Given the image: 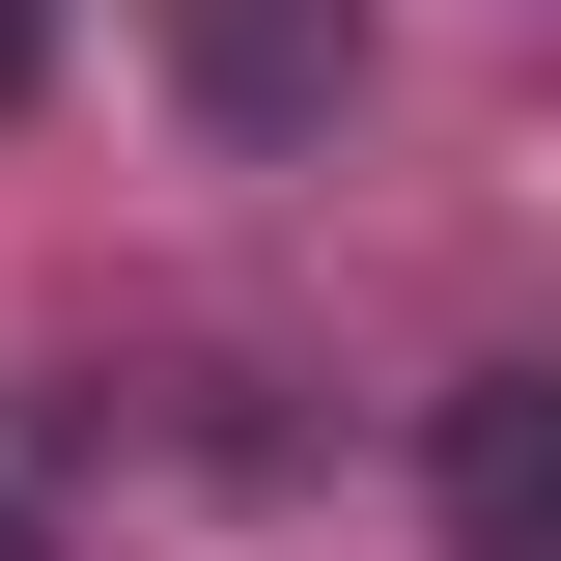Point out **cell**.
<instances>
[{
    "label": "cell",
    "instance_id": "cell-2",
    "mask_svg": "<svg viewBox=\"0 0 561 561\" xmlns=\"http://www.w3.org/2000/svg\"><path fill=\"white\" fill-rule=\"evenodd\" d=\"M421 478H449V561H534V534H561V365H478Z\"/></svg>",
    "mask_w": 561,
    "mask_h": 561
},
{
    "label": "cell",
    "instance_id": "cell-1",
    "mask_svg": "<svg viewBox=\"0 0 561 561\" xmlns=\"http://www.w3.org/2000/svg\"><path fill=\"white\" fill-rule=\"evenodd\" d=\"M169 57H197L225 140H309V113L365 84V28H337V0H169Z\"/></svg>",
    "mask_w": 561,
    "mask_h": 561
},
{
    "label": "cell",
    "instance_id": "cell-4",
    "mask_svg": "<svg viewBox=\"0 0 561 561\" xmlns=\"http://www.w3.org/2000/svg\"><path fill=\"white\" fill-rule=\"evenodd\" d=\"M0 561H57V534H28V505H0Z\"/></svg>",
    "mask_w": 561,
    "mask_h": 561
},
{
    "label": "cell",
    "instance_id": "cell-3",
    "mask_svg": "<svg viewBox=\"0 0 561 561\" xmlns=\"http://www.w3.org/2000/svg\"><path fill=\"white\" fill-rule=\"evenodd\" d=\"M28 57H57V28H28V0H0V113H28Z\"/></svg>",
    "mask_w": 561,
    "mask_h": 561
}]
</instances>
